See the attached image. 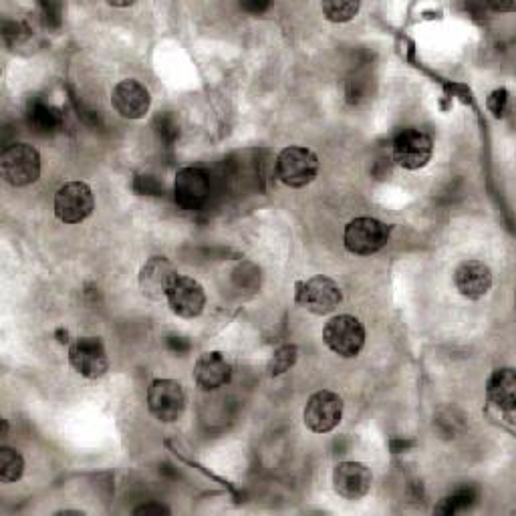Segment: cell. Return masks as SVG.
Returning <instances> with one entry per match:
<instances>
[{
  "label": "cell",
  "instance_id": "cell-1",
  "mask_svg": "<svg viewBox=\"0 0 516 516\" xmlns=\"http://www.w3.org/2000/svg\"><path fill=\"white\" fill-rule=\"evenodd\" d=\"M0 172L13 188H25L41 178V154L31 144L7 146L0 156Z\"/></svg>",
  "mask_w": 516,
  "mask_h": 516
},
{
  "label": "cell",
  "instance_id": "cell-15",
  "mask_svg": "<svg viewBox=\"0 0 516 516\" xmlns=\"http://www.w3.org/2000/svg\"><path fill=\"white\" fill-rule=\"evenodd\" d=\"M174 194L184 210H198L210 196V182L200 168H182L176 174Z\"/></svg>",
  "mask_w": 516,
  "mask_h": 516
},
{
  "label": "cell",
  "instance_id": "cell-7",
  "mask_svg": "<svg viewBox=\"0 0 516 516\" xmlns=\"http://www.w3.org/2000/svg\"><path fill=\"white\" fill-rule=\"evenodd\" d=\"M295 299L303 309L313 315H329L341 305L343 291L333 279L319 275L305 283H299Z\"/></svg>",
  "mask_w": 516,
  "mask_h": 516
},
{
  "label": "cell",
  "instance_id": "cell-2",
  "mask_svg": "<svg viewBox=\"0 0 516 516\" xmlns=\"http://www.w3.org/2000/svg\"><path fill=\"white\" fill-rule=\"evenodd\" d=\"M390 234H392V228L387 226L385 222H381L377 218L361 216V218L351 220L345 226L343 244L351 254L371 256L387 244V240H390Z\"/></svg>",
  "mask_w": 516,
  "mask_h": 516
},
{
  "label": "cell",
  "instance_id": "cell-12",
  "mask_svg": "<svg viewBox=\"0 0 516 516\" xmlns=\"http://www.w3.org/2000/svg\"><path fill=\"white\" fill-rule=\"evenodd\" d=\"M176 267L168 261L166 256H152L150 261L142 267L138 283L142 293L152 301H162L168 297L172 285L178 279Z\"/></svg>",
  "mask_w": 516,
  "mask_h": 516
},
{
  "label": "cell",
  "instance_id": "cell-11",
  "mask_svg": "<svg viewBox=\"0 0 516 516\" xmlns=\"http://www.w3.org/2000/svg\"><path fill=\"white\" fill-rule=\"evenodd\" d=\"M111 105L123 119H142L152 107V97L140 81L125 79L113 87Z\"/></svg>",
  "mask_w": 516,
  "mask_h": 516
},
{
  "label": "cell",
  "instance_id": "cell-9",
  "mask_svg": "<svg viewBox=\"0 0 516 516\" xmlns=\"http://www.w3.org/2000/svg\"><path fill=\"white\" fill-rule=\"evenodd\" d=\"M343 418V400L339 394L321 390L313 394L305 406L303 420L305 426L315 434H329L333 432Z\"/></svg>",
  "mask_w": 516,
  "mask_h": 516
},
{
  "label": "cell",
  "instance_id": "cell-10",
  "mask_svg": "<svg viewBox=\"0 0 516 516\" xmlns=\"http://www.w3.org/2000/svg\"><path fill=\"white\" fill-rule=\"evenodd\" d=\"M71 367L85 379H99L109 371V357L99 337H79L69 347Z\"/></svg>",
  "mask_w": 516,
  "mask_h": 516
},
{
  "label": "cell",
  "instance_id": "cell-28",
  "mask_svg": "<svg viewBox=\"0 0 516 516\" xmlns=\"http://www.w3.org/2000/svg\"><path fill=\"white\" fill-rule=\"evenodd\" d=\"M140 182H144V188H140L138 192L140 194H158L160 192V186L154 182L152 176H146V178H138Z\"/></svg>",
  "mask_w": 516,
  "mask_h": 516
},
{
  "label": "cell",
  "instance_id": "cell-14",
  "mask_svg": "<svg viewBox=\"0 0 516 516\" xmlns=\"http://www.w3.org/2000/svg\"><path fill=\"white\" fill-rule=\"evenodd\" d=\"M373 474L363 462H341L333 470V488L345 500H361L369 494Z\"/></svg>",
  "mask_w": 516,
  "mask_h": 516
},
{
  "label": "cell",
  "instance_id": "cell-22",
  "mask_svg": "<svg viewBox=\"0 0 516 516\" xmlns=\"http://www.w3.org/2000/svg\"><path fill=\"white\" fill-rule=\"evenodd\" d=\"M359 9V3H339V0H329V3L321 5L325 19L331 23H349L359 13Z\"/></svg>",
  "mask_w": 516,
  "mask_h": 516
},
{
  "label": "cell",
  "instance_id": "cell-21",
  "mask_svg": "<svg viewBox=\"0 0 516 516\" xmlns=\"http://www.w3.org/2000/svg\"><path fill=\"white\" fill-rule=\"evenodd\" d=\"M297 359H299V349L295 347V345H283V347H279L275 353H273V357H271V361H269V375L271 377H279V375H283V373H287L295 363H297Z\"/></svg>",
  "mask_w": 516,
  "mask_h": 516
},
{
  "label": "cell",
  "instance_id": "cell-5",
  "mask_svg": "<svg viewBox=\"0 0 516 516\" xmlns=\"http://www.w3.org/2000/svg\"><path fill=\"white\" fill-rule=\"evenodd\" d=\"M148 408L164 424H174L184 416L186 392L174 379H156L148 387Z\"/></svg>",
  "mask_w": 516,
  "mask_h": 516
},
{
  "label": "cell",
  "instance_id": "cell-25",
  "mask_svg": "<svg viewBox=\"0 0 516 516\" xmlns=\"http://www.w3.org/2000/svg\"><path fill=\"white\" fill-rule=\"evenodd\" d=\"M160 121H162V127H164V132H160V136H164L168 140H176L178 134H180V127H178L176 119L166 115V117H160Z\"/></svg>",
  "mask_w": 516,
  "mask_h": 516
},
{
  "label": "cell",
  "instance_id": "cell-19",
  "mask_svg": "<svg viewBox=\"0 0 516 516\" xmlns=\"http://www.w3.org/2000/svg\"><path fill=\"white\" fill-rule=\"evenodd\" d=\"M29 123H31V127L35 129L37 134L49 136V134L57 132V129L61 127L63 117H61V111L57 107L37 101L29 109Z\"/></svg>",
  "mask_w": 516,
  "mask_h": 516
},
{
  "label": "cell",
  "instance_id": "cell-4",
  "mask_svg": "<svg viewBox=\"0 0 516 516\" xmlns=\"http://www.w3.org/2000/svg\"><path fill=\"white\" fill-rule=\"evenodd\" d=\"M319 174V158L309 148L291 146L277 158V178L289 188H305Z\"/></svg>",
  "mask_w": 516,
  "mask_h": 516
},
{
  "label": "cell",
  "instance_id": "cell-8",
  "mask_svg": "<svg viewBox=\"0 0 516 516\" xmlns=\"http://www.w3.org/2000/svg\"><path fill=\"white\" fill-rule=\"evenodd\" d=\"M434 154L432 138L416 127H406L394 140V162L404 170H420L428 166Z\"/></svg>",
  "mask_w": 516,
  "mask_h": 516
},
{
  "label": "cell",
  "instance_id": "cell-17",
  "mask_svg": "<svg viewBox=\"0 0 516 516\" xmlns=\"http://www.w3.org/2000/svg\"><path fill=\"white\" fill-rule=\"evenodd\" d=\"M232 377V367L224 353L208 351L202 353L194 365V381L202 392H216Z\"/></svg>",
  "mask_w": 516,
  "mask_h": 516
},
{
  "label": "cell",
  "instance_id": "cell-24",
  "mask_svg": "<svg viewBox=\"0 0 516 516\" xmlns=\"http://www.w3.org/2000/svg\"><path fill=\"white\" fill-rule=\"evenodd\" d=\"M486 105H488V109H490V113L494 117H502L506 107H508V91L504 87L502 89H494L490 93V97L486 99Z\"/></svg>",
  "mask_w": 516,
  "mask_h": 516
},
{
  "label": "cell",
  "instance_id": "cell-20",
  "mask_svg": "<svg viewBox=\"0 0 516 516\" xmlns=\"http://www.w3.org/2000/svg\"><path fill=\"white\" fill-rule=\"evenodd\" d=\"M25 474V458L21 452L3 446L0 448V480L3 482H17Z\"/></svg>",
  "mask_w": 516,
  "mask_h": 516
},
{
  "label": "cell",
  "instance_id": "cell-18",
  "mask_svg": "<svg viewBox=\"0 0 516 516\" xmlns=\"http://www.w3.org/2000/svg\"><path fill=\"white\" fill-rule=\"evenodd\" d=\"M486 398L488 404L508 416L514 414L516 408V373L512 367L496 369L486 381Z\"/></svg>",
  "mask_w": 516,
  "mask_h": 516
},
{
  "label": "cell",
  "instance_id": "cell-13",
  "mask_svg": "<svg viewBox=\"0 0 516 516\" xmlns=\"http://www.w3.org/2000/svg\"><path fill=\"white\" fill-rule=\"evenodd\" d=\"M166 301L172 313L178 315L180 319H196L204 313L206 293L198 281L180 275L172 285Z\"/></svg>",
  "mask_w": 516,
  "mask_h": 516
},
{
  "label": "cell",
  "instance_id": "cell-23",
  "mask_svg": "<svg viewBox=\"0 0 516 516\" xmlns=\"http://www.w3.org/2000/svg\"><path fill=\"white\" fill-rule=\"evenodd\" d=\"M474 500V492L470 488H464V490H458L454 492L450 498L442 500V504L436 508V512H444V514H454L458 510H464L472 504Z\"/></svg>",
  "mask_w": 516,
  "mask_h": 516
},
{
  "label": "cell",
  "instance_id": "cell-16",
  "mask_svg": "<svg viewBox=\"0 0 516 516\" xmlns=\"http://www.w3.org/2000/svg\"><path fill=\"white\" fill-rule=\"evenodd\" d=\"M454 285L464 299L478 301L492 289V271L482 261H464L454 273Z\"/></svg>",
  "mask_w": 516,
  "mask_h": 516
},
{
  "label": "cell",
  "instance_id": "cell-6",
  "mask_svg": "<svg viewBox=\"0 0 516 516\" xmlns=\"http://www.w3.org/2000/svg\"><path fill=\"white\" fill-rule=\"evenodd\" d=\"M95 210V198L85 182H67L55 194V216L63 224H81Z\"/></svg>",
  "mask_w": 516,
  "mask_h": 516
},
{
  "label": "cell",
  "instance_id": "cell-3",
  "mask_svg": "<svg viewBox=\"0 0 516 516\" xmlns=\"http://www.w3.org/2000/svg\"><path fill=\"white\" fill-rule=\"evenodd\" d=\"M325 345L343 359H353L365 347V327L357 317L337 315L323 329Z\"/></svg>",
  "mask_w": 516,
  "mask_h": 516
},
{
  "label": "cell",
  "instance_id": "cell-29",
  "mask_svg": "<svg viewBox=\"0 0 516 516\" xmlns=\"http://www.w3.org/2000/svg\"><path fill=\"white\" fill-rule=\"evenodd\" d=\"M7 432H9V424H7V420H3V432H0V436L7 438Z\"/></svg>",
  "mask_w": 516,
  "mask_h": 516
},
{
  "label": "cell",
  "instance_id": "cell-26",
  "mask_svg": "<svg viewBox=\"0 0 516 516\" xmlns=\"http://www.w3.org/2000/svg\"><path fill=\"white\" fill-rule=\"evenodd\" d=\"M168 349H172L174 353L182 355V353H186L190 349V343L184 337H170L168 339Z\"/></svg>",
  "mask_w": 516,
  "mask_h": 516
},
{
  "label": "cell",
  "instance_id": "cell-27",
  "mask_svg": "<svg viewBox=\"0 0 516 516\" xmlns=\"http://www.w3.org/2000/svg\"><path fill=\"white\" fill-rule=\"evenodd\" d=\"M136 514H170V508L162 506V504H144L140 508L134 510Z\"/></svg>",
  "mask_w": 516,
  "mask_h": 516
}]
</instances>
